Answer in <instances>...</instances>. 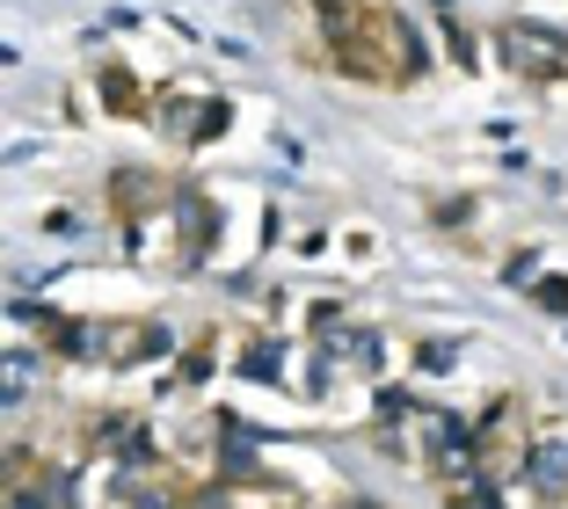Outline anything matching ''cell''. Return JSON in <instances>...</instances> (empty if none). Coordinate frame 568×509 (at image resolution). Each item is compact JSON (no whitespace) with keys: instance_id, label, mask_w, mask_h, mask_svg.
<instances>
[{"instance_id":"obj_1","label":"cell","mask_w":568,"mask_h":509,"mask_svg":"<svg viewBox=\"0 0 568 509\" xmlns=\"http://www.w3.org/2000/svg\"><path fill=\"white\" fill-rule=\"evenodd\" d=\"M306 16L321 30V51H328L335 73H351V81H386L402 88L430 67V51H423L416 22L402 8H386V0H306Z\"/></svg>"},{"instance_id":"obj_2","label":"cell","mask_w":568,"mask_h":509,"mask_svg":"<svg viewBox=\"0 0 568 509\" xmlns=\"http://www.w3.org/2000/svg\"><path fill=\"white\" fill-rule=\"evenodd\" d=\"M496 59L510 73H525V81H568V37H554L547 22H496Z\"/></svg>"},{"instance_id":"obj_3","label":"cell","mask_w":568,"mask_h":509,"mask_svg":"<svg viewBox=\"0 0 568 509\" xmlns=\"http://www.w3.org/2000/svg\"><path fill=\"white\" fill-rule=\"evenodd\" d=\"M153 124H161V139H175V146H204V139L226 132V102L204 95V88H161V95H153Z\"/></svg>"},{"instance_id":"obj_4","label":"cell","mask_w":568,"mask_h":509,"mask_svg":"<svg viewBox=\"0 0 568 509\" xmlns=\"http://www.w3.org/2000/svg\"><path fill=\"white\" fill-rule=\"evenodd\" d=\"M204 509H300V495L255 474V480H212V488H204Z\"/></svg>"},{"instance_id":"obj_5","label":"cell","mask_w":568,"mask_h":509,"mask_svg":"<svg viewBox=\"0 0 568 509\" xmlns=\"http://www.w3.org/2000/svg\"><path fill=\"white\" fill-rule=\"evenodd\" d=\"M445 509H503V495H496L488 474H467V480H452V488H445Z\"/></svg>"},{"instance_id":"obj_6","label":"cell","mask_w":568,"mask_h":509,"mask_svg":"<svg viewBox=\"0 0 568 509\" xmlns=\"http://www.w3.org/2000/svg\"><path fill=\"white\" fill-rule=\"evenodd\" d=\"M102 95H110V110H146V95L132 88V73H124V67H102Z\"/></svg>"},{"instance_id":"obj_7","label":"cell","mask_w":568,"mask_h":509,"mask_svg":"<svg viewBox=\"0 0 568 509\" xmlns=\"http://www.w3.org/2000/svg\"><path fill=\"white\" fill-rule=\"evenodd\" d=\"M532 298H539L547 313H568V284H561V277H539V284H532Z\"/></svg>"},{"instance_id":"obj_8","label":"cell","mask_w":568,"mask_h":509,"mask_svg":"<svg viewBox=\"0 0 568 509\" xmlns=\"http://www.w3.org/2000/svg\"><path fill=\"white\" fill-rule=\"evenodd\" d=\"M416 371H452V343H423L416 349Z\"/></svg>"}]
</instances>
